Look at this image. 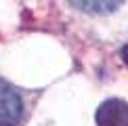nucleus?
<instances>
[{
    "label": "nucleus",
    "mask_w": 128,
    "mask_h": 126,
    "mask_svg": "<svg viewBox=\"0 0 128 126\" xmlns=\"http://www.w3.org/2000/svg\"><path fill=\"white\" fill-rule=\"evenodd\" d=\"M23 118V99L8 82L0 80V126H19Z\"/></svg>",
    "instance_id": "1"
},
{
    "label": "nucleus",
    "mask_w": 128,
    "mask_h": 126,
    "mask_svg": "<svg viewBox=\"0 0 128 126\" xmlns=\"http://www.w3.org/2000/svg\"><path fill=\"white\" fill-rule=\"evenodd\" d=\"M97 126H128V103L122 99H107L94 114Z\"/></svg>",
    "instance_id": "2"
},
{
    "label": "nucleus",
    "mask_w": 128,
    "mask_h": 126,
    "mask_svg": "<svg viewBox=\"0 0 128 126\" xmlns=\"http://www.w3.org/2000/svg\"><path fill=\"white\" fill-rule=\"evenodd\" d=\"M67 2L88 15H109L120 8L126 0H67Z\"/></svg>",
    "instance_id": "3"
}]
</instances>
